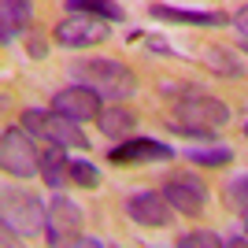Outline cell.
Masks as SVG:
<instances>
[{
  "label": "cell",
  "instance_id": "obj_1",
  "mask_svg": "<svg viewBox=\"0 0 248 248\" xmlns=\"http://www.w3.org/2000/svg\"><path fill=\"white\" fill-rule=\"evenodd\" d=\"M74 78L82 85H89L93 93H100L104 100H130L137 93V74L130 67H123L119 60H78L74 63Z\"/></svg>",
  "mask_w": 248,
  "mask_h": 248
},
{
  "label": "cell",
  "instance_id": "obj_2",
  "mask_svg": "<svg viewBox=\"0 0 248 248\" xmlns=\"http://www.w3.org/2000/svg\"><path fill=\"white\" fill-rule=\"evenodd\" d=\"M230 123V108L215 96H182L174 104V119H170V130L186 137H211L215 130Z\"/></svg>",
  "mask_w": 248,
  "mask_h": 248
},
{
  "label": "cell",
  "instance_id": "obj_3",
  "mask_svg": "<svg viewBox=\"0 0 248 248\" xmlns=\"http://www.w3.org/2000/svg\"><path fill=\"white\" fill-rule=\"evenodd\" d=\"M4 233H19V237H41L48 230V207L41 197H33L26 189L4 186Z\"/></svg>",
  "mask_w": 248,
  "mask_h": 248
},
{
  "label": "cell",
  "instance_id": "obj_4",
  "mask_svg": "<svg viewBox=\"0 0 248 248\" xmlns=\"http://www.w3.org/2000/svg\"><path fill=\"white\" fill-rule=\"evenodd\" d=\"M22 126L37 141H52V145H63V148H89V137L82 134V123H74V119H67L60 111L26 108L22 111Z\"/></svg>",
  "mask_w": 248,
  "mask_h": 248
},
{
  "label": "cell",
  "instance_id": "obj_5",
  "mask_svg": "<svg viewBox=\"0 0 248 248\" xmlns=\"http://www.w3.org/2000/svg\"><path fill=\"white\" fill-rule=\"evenodd\" d=\"M0 167L15 178H41V148L33 145V134L22 126H8L0 137Z\"/></svg>",
  "mask_w": 248,
  "mask_h": 248
},
{
  "label": "cell",
  "instance_id": "obj_6",
  "mask_svg": "<svg viewBox=\"0 0 248 248\" xmlns=\"http://www.w3.org/2000/svg\"><path fill=\"white\" fill-rule=\"evenodd\" d=\"M82 207L67 197H56L48 200V230H45V241L56 248L63 245H85V248H100V241L93 237H82Z\"/></svg>",
  "mask_w": 248,
  "mask_h": 248
},
{
  "label": "cell",
  "instance_id": "obj_7",
  "mask_svg": "<svg viewBox=\"0 0 248 248\" xmlns=\"http://www.w3.org/2000/svg\"><path fill=\"white\" fill-rule=\"evenodd\" d=\"M108 37H111L108 19H96V15H85V11H71L63 22H56V41L63 48H96Z\"/></svg>",
  "mask_w": 248,
  "mask_h": 248
},
{
  "label": "cell",
  "instance_id": "obj_8",
  "mask_svg": "<svg viewBox=\"0 0 248 248\" xmlns=\"http://www.w3.org/2000/svg\"><path fill=\"white\" fill-rule=\"evenodd\" d=\"M52 111L67 115L74 123H89V119H100V93H93L89 85H71V89H60L52 96Z\"/></svg>",
  "mask_w": 248,
  "mask_h": 248
},
{
  "label": "cell",
  "instance_id": "obj_9",
  "mask_svg": "<svg viewBox=\"0 0 248 248\" xmlns=\"http://www.w3.org/2000/svg\"><path fill=\"white\" fill-rule=\"evenodd\" d=\"M163 197L170 200V207L182 211V215H200L204 204H207V189H204V182L193 178V174H174L163 186Z\"/></svg>",
  "mask_w": 248,
  "mask_h": 248
},
{
  "label": "cell",
  "instance_id": "obj_10",
  "mask_svg": "<svg viewBox=\"0 0 248 248\" xmlns=\"http://www.w3.org/2000/svg\"><path fill=\"white\" fill-rule=\"evenodd\" d=\"M126 215L134 218V222H141V226H167L170 222V215H174V207H170V200L163 197V193H152V189H145V193H134V197L126 200Z\"/></svg>",
  "mask_w": 248,
  "mask_h": 248
},
{
  "label": "cell",
  "instance_id": "obj_11",
  "mask_svg": "<svg viewBox=\"0 0 248 248\" xmlns=\"http://www.w3.org/2000/svg\"><path fill=\"white\" fill-rule=\"evenodd\" d=\"M159 159H174V148L152 137H126L111 148V163H159Z\"/></svg>",
  "mask_w": 248,
  "mask_h": 248
},
{
  "label": "cell",
  "instance_id": "obj_12",
  "mask_svg": "<svg viewBox=\"0 0 248 248\" xmlns=\"http://www.w3.org/2000/svg\"><path fill=\"white\" fill-rule=\"evenodd\" d=\"M41 178H45V186H52V189H63L71 182V159H67V148L63 145L45 141V148H41Z\"/></svg>",
  "mask_w": 248,
  "mask_h": 248
},
{
  "label": "cell",
  "instance_id": "obj_13",
  "mask_svg": "<svg viewBox=\"0 0 248 248\" xmlns=\"http://www.w3.org/2000/svg\"><path fill=\"white\" fill-rule=\"evenodd\" d=\"M148 15L163 22H193V26H222L226 22L222 11H189V8H170V4H152Z\"/></svg>",
  "mask_w": 248,
  "mask_h": 248
},
{
  "label": "cell",
  "instance_id": "obj_14",
  "mask_svg": "<svg viewBox=\"0 0 248 248\" xmlns=\"http://www.w3.org/2000/svg\"><path fill=\"white\" fill-rule=\"evenodd\" d=\"M100 134L108 137V141H126V137H134L137 130V115L130 111V108H123V104H115V108H108V111H100Z\"/></svg>",
  "mask_w": 248,
  "mask_h": 248
},
{
  "label": "cell",
  "instance_id": "obj_15",
  "mask_svg": "<svg viewBox=\"0 0 248 248\" xmlns=\"http://www.w3.org/2000/svg\"><path fill=\"white\" fill-rule=\"evenodd\" d=\"M26 22H30V0H0V37L4 45H11V37L19 30H26Z\"/></svg>",
  "mask_w": 248,
  "mask_h": 248
},
{
  "label": "cell",
  "instance_id": "obj_16",
  "mask_svg": "<svg viewBox=\"0 0 248 248\" xmlns=\"http://www.w3.org/2000/svg\"><path fill=\"white\" fill-rule=\"evenodd\" d=\"M67 11H85V15H96V19H108V22L126 19V11L115 0H67Z\"/></svg>",
  "mask_w": 248,
  "mask_h": 248
},
{
  "label": "cell",
  "instance_id": "obj_17",
  "mask_svg": "<svg viewBox=\"0 0 248 248\" xmlns=\"http://www.w3.org/2000/svg\"><path fill=\"white\" fill-rule=\"evenodd\" d=\"M204 52H207L204 63H207L215 74H226V78H241V74H245L241 60H233V52H230V48H215V45H207Z\"/></svg>",
  "mask_w": 248,
  "mask_h": 248
},
{
  "label": "cell",
  "instance_id": "obj_18",
  "mask_svg": "<svg viewBox=\"0 0 248 248\" xmlns=\"http://www.w3.org/2000/svg\"><path fill=\"white\" fill-rule=\"evenodd\" d=\"M222 200H226L230 211H237V215H245V218H248V174L230 178L226 189H222Z\"/></svg>",
  "mask_w": 248,
  "mask_h": 248
},
{
  "label": "cell",
  "instance_id": "obj_19",
  "mask_svg": "<svg viewBox=\"0 0 248 248\" xmlns=\"http://www.w3.org/2000/svg\"><path fill=\"white\" fill-rule=\"evenodd\" d=\"M186 159L197 167H226L230 159H233V152H230L226 145H211V148H186Z\"/></svg>",
  "mask_w": 248,
  "mask_h": 248
},
{
  "label": "cell",
  "instance_id": "obj_20",
  "mask_svg": "<svg viewBox=\"0 0 248 248\" xmlns=\"http://www.w3.org/2000/svg\"><path fill=\"white\" fill-rule=\"evenodd\" d=\"M174 245L178 248H222L226 237H218V233H211V230H189V233H182Z\"/></svg>",
  "mask_w": 248,
  "mask_h": 248
},
{
  "label": "cell",
  "instance_id": "obj_21",
  "mask_svg": "<svg viewBox=\"0 0 248 248\" xmlns=\"http://www.w3.org/2000/svg\"><path fill=\"white\" fill-rule=\"evenodd\" d=\"M71 182L82 189H96L100 186V174H96L93 163H85V159H71Z\"/></svg>",
  "mask_w": 248,
  "mask_h": 248
},
{
  "label": "cell",
  "instance_id": "obj_22",
  "mask_svg": "<svg viewBox=\"0 0 248 248\" xmlns=\"http://www.w3.org/2000/svg\"><path fill=\"white\" fill-rule=\"evenodd\" d=\"M233 26H237V30L248 37V4H245V8H237V11H233Z\"/></svg>",
  "mask_w": 248,
  "mask_h": 248
},
{
  "label": "cell",
  "instance_id": "obj_23",
  "mask_svg": "<svg viewBox=\"0 0 248 248\" xmlns=\"http://www.w3.org/2000/svg\"><path fill=\"white\" fill-rule=\"evenodd\" d=\"M45 52H48V45H45L41 37H30V56L33 60H45Z\"/></svg>",
  "mask_w": 248,
  "mask_h": 248
},
{
  "label": "cell",
  "instance_id": "obj_24",
  "mask_svg": "<svg viewBox=\"0 0 248 248\" xmlns=\"http://www.w3.org/2000/svg\"><path fill=\"white\" fill-rule=\"evenodd\" d=\"M245 137H248V123H245Z\"/></svg>",
  "mask_w": 248,
  "mask_h": 248
}]
</instances>
